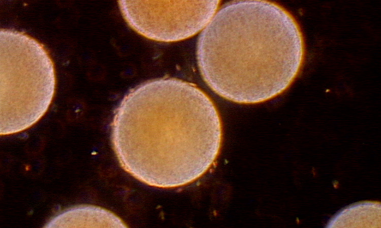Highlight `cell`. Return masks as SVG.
Returning <instances> with one entry per match:
<instances>
[{"mask_svg":"<svg viewBox=\"0 0 381 228\" xmlns=\"http://www.w3.org/2000/svg\"><path fill=\"white\" fill-rule=\"evenodd\" d=\"M122 167L150 185L182 186L211 167L222 141L212 101L187 82L171 78L145 82L118 105L112 126Z\"/></svg>","mask_w":381,"mask_h":228,"instance_id":"cell-1","label":"cell"},{"mask_svg":"<svg viewBox=\"0 0 381 228\" xmlns=\"http://www.w3.org/2000/svg\"><path fill=\"white\" fill-rule=\"evenodd\" d=\"M305 57L299 25L266 1H235L216 11L202 30L197 59L207 85L239 103L272 99L299 74Z\"/></svg>","mask_w":381,"mask_h":228,"instance_id":"cell-2","label":"cell"},{"mask_svg":"<svg viewBox=\"0 0 381 228\" xmlns=\"http://www.w3.org/2000/svg\"><path fill=\"white\" fill-rule=\"evenodd\" d=\"M53 62L37 41L16 31H1V134L24 130L45 113L53 99Z\"/></svg>","mask_w":381,"mask_h":228,"instance_id":"cell-3","label":"cell"},{"mask_svg":"<svg viewBox=\"0 0 381 228\" xmlns=\"http://www.w3.org/2000/svg\"><path fill=\"white\" fill-rule=\"evenodd\" d=\"M128 24L144 36L175 42L203 30L216 11L218 1H119Z\"/></svg>","mask_w":381,"mask_h":228,"instance_id":"cell-4","label":"cell"}]
</instances>
